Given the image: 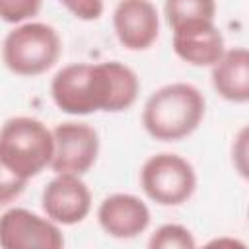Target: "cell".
<instances>
[{"label":"cell","instance_id":"obj_17","mask_svg":"<svg viewBox=\"0 0 249 249\" xmlns=\"http://www.w3.org/2000/svg\"><path fill=\"white\" fill-rule=\"evenodd\" d=\"M27 181L12 175L10 171H6L2 165H0V204L2 202H10L14 200L16 196H19L25 189Z\"/></svg>","mask_w":249,"mask_h":249},{"label":"cell","instance_id":"obj_16","mask_svg":"<svg viewBox=\"0 0 249 249\" xmlns=\"http://www.w3.org/2000/svg\"><path fill=\"white\" fill-rule=\"evenodd\" d=\"M74 18L82 21L99 19L103 14V0H58Z\"/></svg>","mask_w":249,"mask_h":249},{"label":"cell","instance_id":"obj_6","mask_svg":"<svg viewBox=\"0 0 249 249\" xmlns=\"http://www.w3.org/2000/svg\"><path fill=\"white\" fill-rule=\"evenodd\" d=\"M54 152L51 169L54 173H88L99 156L97 130L80 121H66L53 128Z\"/></svg>","mask_w":249,"mask_h":249},{"label":"cell","instance_id":"obj_2","mask_svg":"<svg viewBox=\"0 0 249 249\" xmlns=\"http://www.w3.org/2000/svg\"><path fill=\"white\" fill-rule=\"evenodd\" d=\"M206 99L200 89L187 82L158 88L144 103V130L160 142H177L191 136L204 119Z\"/></svg>","mask_w":249,"mask_h":249},{"label":"cell","instance_id":"obj_8","mask_svg":"<svg viewBox=\"0 0 249 249\" xmlns=\"http://www.w3.org/2000/svg\"><path fill=\"white\" fill-rule=\"evenodd\" d=\"M41 206L49 220L58 226H74L88 218L91 210V193L82 175L56 173L41 195Z\"/></svg>","mask_w":249,"mask_h":249},{"label":"cell","instance_id":"obj_3","mask_svg":"<svg viewBox=\"0 0 249 249\" xmlns=\"http://www.w3.org/2000/svg\"><path fill=\"white\" fill-rule=\"evenodd\" d=\"M53 152V130L35 117H12L0 126V165L23 181L51 167Z\"/></svg>","mask_w":249,"mask_h":249},{"label":"cell","instance_id":"obj_11","mask_svg":"<svg viewBox=\"0 0 249 249\" xmlns=\"http://www.w3.org/2000/svg\"><path fill=\"white\" fill-rule=\"evenodd\" d=\"M148 204L130 193H113L105 196L97 208L101 230L115 239H132L150 226Z\"/></svg>","mask_w":249,"mask_h":249},{"label":"cell","instance_id":"obj_10","mask_svg":"<svg viewBox=\"0 0 249 249\" xmlns=\"http://www.w3.org/2000/svg\"><path fill=\"white\" fill-rule=\"evenodd\" d=\"M171 31L173 53L193 66H212L220 60V56L226 51L224 35L214 21H187L173 27Z\"/></svg>","mask_w":249,"mask_h":249},{"label":"cell","instance_id":"obj_1","mask_svg":"<svg viewBox=\"0 0 249 249\" xmlns=\"http://www.w3.org/2000/svg\"><path fill=\"white\" fill-rule=\"evenodd\" d=\"M140 93L136 72L119 62H74L60 68L51 80V97L66 115H91L97 111L121 113L134 105Z\"/></svg>","mask_w":249,"mask_h":249},{"label":"cell","instance_id":"obj_9","mask_svg":"<svg viewBox=\"0 0 249 249\" xmlns=\"http://www.w3.org/2000/svg\"><path fill=\"white\" fill-rule=\"evenodd\" d=\"M113 29L126 51H148L160 35L158 8L152 0H119L113 10Z\"/></svg>","mask_w":249,"mask_h":249},{"label":"cell","instance_id":"obj_7","mask_svg":"<svg viewBox=\"0 0 249 249\" xmlns=\"http://www.w3.org/2000/svg\"><path fill=\"white\" fill-rule=\"evenodd\" d=\"M58 224L27 208H8L0 216V247L4 249H60Z\"/></svg>","mask_w":249,"mask_h":249},{"label":"cell","instance_id":"obj_12","mask_svg":"<svg viewBox=\"0 0 249 249\" xmlns=\"http://www.w3.org/2000/svg\"><path fill=\"white\" fill-rule=\"evenodd\" d=\"M212 88L220 97L231 103L249 101V53L245 47L224 51L220 60L212 64Z\"/></svg>","mask_w":249,"mask_h":249},{"label":"cell","instance_id":"obj_14","mask_svg":"<svg viewBox=\"0 0 249 249\" xmlns=\"http://www.w3.org/2000/svg\"><path fill=\"white\" fill-rule=\"evenodd\" d=\"M195 245H196V241H195L191 230L181 224L160 226L148 241L150 249H193Z\"/></svg>","mask_w":249,"mask_h":249},{"label":"cell","instance_id":"obj_5","mask_svg":"<svg viewBox=\"0 0 249 249\" xmlns=\"http://www.w3.org/2000/svg\"><path fill=\"white\" fill-rule=\"evenodd\" d=\"M140 187L144 195L160 206H181L196 189V173L191 161L179 154L161 152L142 163Z\"/></svg>","mask_w":249,"mask_h":249},{"label":"cell","instance_id":"obj_4","mask_svg":"<svg viewBox=\"0 0 249 249\" xmlns=\"http://www.w3.org/2000/svg\"><path fill=\"white\" fill-rule=\"evenodd\" d=\"M62 53V41L56 29L43 21H25L16 25L2 41L4 66L25 78L41 76L51 70Z\"/></svg>","mask_w":249,"mask_h":249},{"label":"cell","instance_id":"obj_13","mask_svg":"<svg viewBox=\"0 0 249 249\" xmlns=\"http://www.w3.org/2000/svg\"><path fill=\"white\" fill-rule=\"evenodd\" d=\"M163 16L167 25L173 29L187 21L216 19V0H165Z\"/></svg>","mask_w":249,"mask_h":249},{"label":"cell","instance_id":"obj_15","mask_svg":"<svg viewBox=\"0 0 249 249\" xmlns=\"http://www.w3.org/2000/svg\"><path fill=\"white\" fill-rule=\"evenodd\" d=\"M43 0H0V19L6 23H25L41 10Z\"/></svg>","mask_w":249,"mask_h":249}]
</instances>
